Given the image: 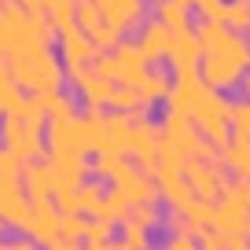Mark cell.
I'll list each match as a JSON object with an SVG mask.
<instances>
[{"mask_svg": "<svg viewBox=\"0 0 250 250\" xmlns=\"http://www.w3.org/2000/svg\"><path fill=\"white\" fill-rule=\"evenodd\" d=\"M199 37H203V70L206 85L213 88H232V85H243V74L250 70V41L239 37V30L217 22V19H203L195 26Z\"/></svg>", "mask_w": 250, "mask_h": 250, "instance_id": "6da1fadb", "label": "cell"}, {"mask_svg": "<svg viewBox=\"0 0 250 250\" xmlns=\"http://www.w3.org/2000/svg\"><path fill=\"white\" fill-rule=\"evenodd\" d=\"M8 66L26 92H52L66 78L62 62L48 52V44H19L15 52H8Z\"/></svg>", "mask_w": 250, "mask_h": 250, "instance_id": "7a4b0ae2", "label": "cell"}, {"mask_svg": "<svg viewBox=\"0 0 250 250\" xmlns=\"http://www.w3.org/2000/svg\"><path fill=\"white\" fill-rule=\"evenodd\" d=\"M0 140L8 144L22 162H33V158L48 155V151H44V129L30 125L26 118H19V114H4V122H0Z\"/></svg>", "mask_w": 250, "mask_h": 250, "instance_id": "3957f363", "label": "cell"}, {"mask_svg": "<svg viewBox=\"0 0 250 250\" xmlns=\"http://www.w3.org/2000/svg\"><path fill=\"white\" fill-rule=\"evenodd\" d=\"M48 151H74L88 155L92 151V129L88 118H48Z\"/></svg>", "mask_w": 250, "mask_h": 250, "instance_id": "277c9868", "label": "cell"}, {"mask_svg": "<svg viewBox=\"0 0 250 250\" xmlns=\"http://www.w3.org/2000/svg\"><path fill=\"white\" fill-rule=\"evenodd\" d=\"M221 169H225V166H217L213 158H188L184 162V177H188V184H191V191H195V199L217 203V199L225 195L228 180L221 177Z\"/></svg>", "mask_w": 250, "mask_h": 250, "instance_id": "5b68a950", "label": "cell"}, {"mask_svg": "<svg viewBox=\"0 0 250 250\" xmlns=\"http://www.w3.org/2000/svg\"><path fill=\"white\" fill-rule=\"evenodd\" d=\"M30 235L44 247H55L62 239V210L55 199H33V217H30Z\"/></svg>", "mask_w": 250, "mask_h": 250, "instance_id": "8992f818", "label": "cell"}, {"mask_svg": "<svg viewBox=\"0 0 250 250\" xmlns=\"http://www.w3.org/2000/svg\"><path fill=\"white\" fill-rule=\"evenodd\" d=\"M110 188H118L129 203H158V199H162L158 180H151V173L136 169V166H129V162H125V169L110 180Z\"/></svg>", "mask_w": 250, "mask_h": 250, "instance_id": "52a82bcc", "label": "cell"}, {"mask_svg": "<svg viewBox=\"0 0 250 250\" xmlns=\"http://www.w3.org/2000/svg\"><path fill=\"white\" fill-rule=\"evenodd\" d=\"M59 52H62V62L70 66V62H88L92 66V59L100 55V48H96L92 33L85 30V26H66V30H59Z\"/></svg>", "mask_w": 250, "mask_h": 250, "instance_id": "ba28073f", "label": "cell"}, {"mask_svg": "<svg viewBox=\"0 0 250 250\" xmlns=\"http://www.w3.org/2000/svg\"><path fill=\"white\" fill-rule=\"evenodd\" d=\"M55 184H59V177H55V162L52 158H33L30 166H26L22 173V188L30 199H52L55 195Z\"/></svg>", "mask_w": 250, "mask_h": 250, "instance_id": "9c48e42d", "label": "cell"}, {"mask_svg": "<svg viewBox=\"0 0 250 250\" xmlns=\"http://www.w3.org/2000/svg\"><path fill=\"white\" fill-rule=\"evenodd\" d=\"M136 44H140V52L147 55V62L155 59H169V44H173V26H166L162 19H151V22L140 26V33H136Z\"/></svg>", "mask_w": 250, "mask_h": 250, "instance_id": "30bf717a", "label": "cell"}, {"mask_svg": "<svg viewBox=\"0 0 250 250\" xmlns=\"http://www.w3.org/2000/svg\"><path fill=\"white\" fill-rule=\"evenodd\" d=\"M114 59H118V81L140 88V81L147 78V55L140 52V44L136 41H122L114 48Z\"/></svg>", "mask_w": 250, "mask_h": 250, "instance_id": "8fae6325", "label": "cell"}, {"mask_svg": "<svg viewBox=\"0 0 250 250\" xmlns=\"http://www.w3.org/2000/svg\"><path fill=\"white\" fill-rule=\"evenodd\" d=\"M203 37H199V30H191V26H184V30H173V44H169V62L173 70L177 66H199L203 62Z\"/></svg>", "mask_w": 250, "mask_h": 250, "instance_id": "7c38bea8", "label": "cell"}, {"mask_svg": "<svg viewBox=\"0 0 250 250\" xmlns=\"http://www.w3.org/2000/svg\"><path fill=\"white\" fill-rule=\"evenodd\" d=\"M107 22L118 30H140L144 26V0H100Z\"/></svg>", "mask_w": 250, "mask_h": 250, "instance_id": "4fadbf2b", "label": "cell"}, {"mask_svg": "<svg viewBox=\"0 0 250 250\" xmlns=\"http://www.w3.org/2000/svg\"><path fill=\"white\" fill-rule=\"evenodd\" d=\"M213 162L225 166L232 177H250V140H243V136H232L225 147H217Z\"/></svg>", "mask_w": 250, "mask_h": 250, "instance_id": "5bb4252c", "label": "cell"}, {"mask_svg": "<svg viewBox=\"0 0 250 250\" xmlns=\"http://www.w3.org/2000/svg\"><path fill=\"white\" fill-rule=\"evenodd\" d=\"M247 217H250V210L243 203H235V199H221L217 206H213V228H221L225 235H235V232H243V225H247Z\"/></svg>", "mask_w": 250, "mask_h": 250, "instance_id": "9a60e30c", "label": "cell"}, {"mask_svg": "<svg viewBox=\"0 0 250 250\" xmlns=\"http://www.w3.org/2000/svg\"><path fill=\"white\" fill-rule=\"evenodd\" d=\"M78 92H81V103H85V107H103V103H110L114 81H110V78H103V74H96V70H88L85 78H81Z\"/></svg>", "mask_w": 250, "mask_h": 250, "instance_id": "2e32d148", "label": "cell"}, {"mask_svg": "<svg viewBox=\"0 0 250 250\" xmlns=\"http://www.w3.org/2000/svg\"><path fill=\"white\" fill-rule=\"evenodd\" d=\"M107 107H114V110H125V114H147L151 110V103L144 100V92L136 85H122L118 81L114 85V92H110V103Z\"/></svg>", "mask_w": 250, "mask_h": 250, "instance_id": "e0dca14e", "label": "cell"}, {"mask_svg": "<svg viewBox=\"0 0 250 250\" xmlns=\"http://www.w3.org/2000/svg\"><path fill=\"white\" fill-rule=\"evenodd\" d=\"M140 92H144V100H147L151 107H155V103H166L169 92H173L169 74H166V70H147V78L140 81Z\"/></svg>", "mask_w": 250, "mask_h": 250, "instance_id": "ac0fdd59", "label": "cell"}, {"mask_svg": "<svg viewBox=\"0 0 250 250\" xmlns=\"http://www.w3.org/2000/svg\"><path fill=\"white\" fill-rule=\"evenodd\" d=\"M213 206H217V203H210V199H191V206H188V210H184L188 232L203 235L206 228H213Z\"/></svg>", "mask_w": 250, "mask_h": 250, "instance_id": "d6986e66", "label": "cell"}, {"mask_svg": "<svg viewBox=\"0 0 250 250\" xmlns=\"http://www.w3.org/2000/svg\"><path fill=\"white\" fill-rule=\"evenodd\" d=\"M188 8L191 4H184V0H155V15L166 26H173V30H184L188 26Z\"/></svg>", "mask_w": 250, "mask_h": 250, "instance_id": "ffe728a7", "label": "cell"}, {"mask_svg": "<svg viewBox=\"0 0 250 250\" xmlns=\"http://www.w3.org/2000/svg\"><path fill=\"white\" fill-rule=\"evenodd\" d=\"M125 151H96V162H92V173L100 180H114L118 173L125 169Z\"/></svg>", "mask_w": 250, "mask_h": 250, "instance_id": "44dd1931", "label": "cell"}, {"mask_svg": "<svg viewBox=\"0 0 250 250\" xmlns=\"http://www.w3.org/2000/svg\"><path fill=\"white\" fill-rule=\"evenodd\" d=\"M114 225H118L114 217H92V221H88V232H85V247H88V250H103V247L110 243Z\"/></svg>", "mask_w": 250, "mask_h": 250, "instance_id": "7402d4cb", "label": "cell"}, {"mask_svg": "<svg viewBox=\"0 0 250 250\" xmlns=\"http://www.w3.org/2000/svg\"><path fill=\"white\" fill-rule=\"evenodd\" d=\"M221 22L232 26V30H250V0H225Z\"/></svg>", "mask_w": 250, "mask_h": 250, "instance_id": "603a6c76", "label": "cell"}, {"mask_svg": "<svg viewBox=\"0 0 250 250\" xmlns=\"http://www.w3.org/2000/svg\"><path fill=\"white\" fill-rule=\"evenodd\" d=\"M22 100H26V88L19 85L11 74H8V78H0V118L11 114V110H19V103H22Z\"/></svg>", "mask_w": 250, "mask_h": 250, "instance_id": "cb8c5ba5", "label": "cell"}, {"mask_svg": "<svg viewBox=\"0 0 250 250\" xmlns=\"http://www.w3.org/2000/svg\"><path fill=\"white\" fill-rule=\"evenodd\" d=\"M48 19L55 22V30H66V26L78 22V0H48Z\"/></svg>", "mask_w": 250, "mask_h": 250, "instance_id": "d4e9b609", "label": "cell"}, {"mask_svg": "<svg viewBox=\"0 0 250 250\" xmlns=\"http://www.w3.org/2000/svg\"><path fill=\"white\" fill-rule=\"evenodd\" d=\"M100 203H103V184L100 180H81L78 184V210L92 217L100 210Z\"/></svg>", "mask_w": 250, "mask_h": 250, "instance_id": "484cf974", "label": "cell"}, {"mask_svg": "<svg viewBox=\"0 0 250 250\" xmlns=\"http://www.w3.org/2000/svg\"><path fill=\"white\" fill-rule=\"evenodd\" d=\"M88 213L74 210V213H62V239L66 243H85V232H88Z\"/></svg>", "mask_w": 250, "mask_h": 250, "instance_id": "4316f807", "label": "cell"}, {"mask_svg": "<svg viewBox=\"0 0 250 250\" xmlns=\"http://www.w3.org/2000/svg\"><path fill=\"white\" fill-rule=\"evenodd\" d=\"M158 162L162 166H180V169H184V162H188V155L180 151V144L173 140L169 133H158Z\"/></svg>", "mask_w": 250, "mask_h": 250, "instance_id": "83f0119b", "label": "cell"}, {"mask_svg": "<svg viewBox=\"0 0 250 250\" xmlns=\"http://www.w3.org/2000/svg\"><path fill=\"white\" fill-rule=\"evenodd\" d=\"M22 173H26V162L8 147V144H0V177L4 180H22Z\"/></svg>", "mask_w": 250, "mask_h": 250, "instance_id": "f1b7e54d", "label": "cell"}, {"mask_svg": "<svg viewBox=\"0 0 250 250\" xmlns=\"http://www.w3.org/2000/svg\"><path fill=\"white\" fill-rule=\"evenodd\" d=\"M151 228H144V225H136V221H122V243L129 250H147V243H151Z\"/></svg>", "mask_w": 250, "mask_h": 250, "instance_id": "f546056e", "label": "cell"}, {"mask_svg": "<svg viewBox=\"0 0 250 250\" xmlns=\"http://www.w3.org/2000/svg\"><path fill=\"white\" fill-rule=\"evenodd\" d=\"M103 19H107V15H103V4H100V0H78V26H85V30L92 33Z\"/></svg>", "mask_w": 250, "mask_h": 250, "instance_id": "4dcf8cb0", "label": "cell"}, {"mask_svg": "<svg viewBox=\"0 0 250 250\" xmlns=\"http://www.w3.org/2000/svg\"><path fill=\"white\" fill-rule=\"evenodd\" d=\"M92 41H96V48H100V52H114V48L122 44V30H118L114 22H107V19H103V22L92 30Z\"/></svg>", "mask_w": 250, "mask_h": 250, "instance_id": "1f68e13d", "label": "cell"}, {"mask_svg": "<svg viewBox=\"0 0 250 250\" xmlns=\"http://www.w3.org/2000/svg\"><path fill=\"white\" fill-rule=\"evenodd\" d=\"M125 221H136V225H144V228L162 225V217H158V203H133V210H129Z\"/></svg>", "mask_w": 250, "mask_h": 250, "instance_id": "d6a6232c", "label": "cell"}, {"mask_svg": "<svg viewBox=\"0 0 250 250\" xmlns=\"http://www.w3.org/2000/svg\"><path fill=\"white\" fill-rule=\"evenodd\" d=\"M232 136H243V140H250V100L232 103Z\"/></svg>", "mask_w": 250, "mask_h": 250, "instance_id": "836d02e7", "label": "cell"}, {"mask_svg": "<svg viewBox=\"0 0 250 250\" xmlns=\"http://www.w3.org/2000/svg\"><path fill=\"white\" fill-rule=\"evenodd\" d=\"M225 195L228 199H235V203H243L250 210V177H235V180H228L225 184Z\"/></svg>", "mask_w": 250, "mask_h": 250, "instance_id": "e575fe53", "label": "cell"}, {"mask_svg": "<svg viewBox=\"0 0 250 250\" xmlns=\"http://www.w3.org/2000/svg\"><path fill=\"white\" fill-rule=\"evenodd\" d=\"M92 70L96 74H103V78H110V81H118V59H114V52H100V55H96V59H92Z\"/></svg>", "mask_w": 250, "mask_h": 250, "instance_id": "d590c367", "label": "cell"}, {"mask_svg": "<svg viewBox=\"0 0 250 250\" xmlns=\"http://www.w3.org/2000/svg\"><path fill=\"white\" fill-rule=\"evenodd\" d=\"M19 48V33L11 30L8 15H4V8H0V52H15Z\"/></svg>", "mask_w": 250, "mask_h": 250, "instance_id": "8d00e7d4", "label": "cell"}, {"mask_svg": "<svg viewBox=\"0 0 250 250\" xmlns=\"http://www.w3.org/2000/svg\"><path fill=\"white\" fill-rule=\"evenodd\" d=\"M52 199H55V206H59L62 213H74V210H78V188H59Z\"/></svg>", "mask_w": 250, "mask_h": 250, "instance_id": "74e56055", "label": "cell"}, {"mask_svg": "<svg viewBox=\"0 0 250 250\" xmlns=\"http://www.w3.org/2000/svg\"><path fill=\"white\" fill-rule=\"evenodd\" d=\"M195 243H199L195 232H173L169 239H166V247H169V250H191Z\"/></svg>", "mask_w": 250, "mask_h": 250, "instance_id": "f35d334b", "label": "cell"}, {"mask_svg": "<svg viewBox=\"0 0 250 250\" xmlns=\"http://www.w3.org/2000/svg\"><path fill=\"white\" fill-rule=\"evenodd\" d=\"M199 243H203L206 250H221V247H228V235L221 232V228H206V232L199 235Z\"/></svg>", "mask_w": 250, "mask_h": 250, "instance_id": "ab89813d", "label": "cell"}, {"mask_svg": "<svg viewBox=\"0 0 250 250\" xmlns=\"http://www.w3.org/2000/svg\"><path fill=\"white\" fill-rule=\"evenodd\" d=\"M4 55H8V52H0V78H8V74H11V66H8V59H4Z\"/></svg>", "mask_w": 250, "mask_h": 250, "instance_id": "60d3db41", "label": "cell"}, {"mask_svg": "<svg viewBox=\"0 0 250 250\" xmlns=\"http://www.w3.org/2000/svg\"><path fill=\"white\" fill-rule=\"evenodd\" d=\"M243 92H247V100H250V74H243Z\"/></svg>", "mask_w": 250, "mask_h": 250, "instance_id": "b9f144b4", "label": "cell"}, {"mask_svg": "<svg viewBox=\"0 0 250 250\" xmlns=\"http://www.w3.org/2000/svg\"><path fill=\"white\" fill-rule=\"evenodd\" d=\"M243 232H247V239H250V217H247V225H243Z\"/></svg>", "mask_w": 250, "mask_h": 250, "instance_id": "7bdbcfd3", "label": "cell"}, {"mask_svg": "<svg viewBox=\"0 0 250 250\" xmlns=\"http://www.w3.org/2000/svg\"><path fill=\"white\" fill-rule=\"evenodd\" d=\"M0 228H4V217H0Z\"/></svg>", "mask_w": 250, "mask_h": 250, "instance_id": "ee69618b", "label": "cell"}, {"mask_svg": "<svg viewBox=\"0 0 250 250\" xmlns=\"http://www.w3.org/2000/svg\"><path fill=\"white\" fill-rule=\"evenodd\" d=\"M0 184H4V177H0Z\"/></svg>", "mask_w": 250, "mask_h": 250, "instance_id": "f6af8a7d", "label": "cell"}, {"mask_svg": "<svg viewBox=\"0 0 250 250\" xmlns=\"http://www.w3.org/2000/svg\"><path fill=\"white\" fill-rule=\"evenodd\" d=\"M0 4H4V0H0Z\"/></svg>", "mask_w": 250, "mask_h": 250, "instance_id": "bcb514c9", "label": "cell"}]
</instances>
